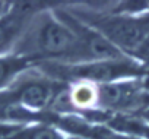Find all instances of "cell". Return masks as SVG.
Returning a JSON list of instances; mask_svg holds the SVG:
<instances>
[{
  "label": "cell",
  "instance_id": "4",
  "mask_svg": "<svg viewBox=\"0 0 149 139\" xmlns=\"http://www.w3.org/2000/svg\"><path fill=\"white\" fill-rule=\"evenodd\" d=\"M45 6L47 5L38 2L10 3L8 13L0 18V56L16 45L31 21L42 12Z\"/></svg>",
  "mask_w": 149,
  "mask_h": 139
},
{
  "label": "cell",
  "instance_id": "1",
  "mask_svg": "<svg viewBox=\"0 0 149 139\" xmlns=\"http://www.w3.org/2000/svg\"><path fill=\"white\" fill-rule=\"evenodd\" d=\"M15 54L35 59H58L79 63V41L74 32L58 18L40 12L16 43Z\"/></svg>",
  "mask_w": 149,
  "mask_h": 139
},
{
  "label": "cell",
  "instance_id": "11",
  "mask_svg": "<svg viewBox=\"0 0 149 139\" xmlns=\"http://www.w3.org/2000/svg\"><path fill=\"white\" fill-rule=\"evenodd\" d=\"M9 9H10V3H8V2H0V18L5 16Z\"/></svg>",
  "mask_w": 149,
  "mask_h": 139
},
{
  "label": "cell",
  "instance_id": "8",
  "mask_svg": "<svg viewBox=\"0 0 149 139\" xmlns=\"http://www.w3.org/2000/svg\"><path fill=\"white\" fill-rule=\"evenodd\" d=\"M29 59L18 56V54H10V56H0V88L6 85L10 79H13L18 73L28 67Z\"/></svg>",
  "mask_w": 149,
  "mask_h": 139
},
{
  "label": "cell",
  "instance_id": "13",
  "mask_svg": "<svg viewBox=\"0 0 149 139\" xmlns=\"http://www.w3.org/2000/svg\"><path fill=\"white\" fill-rule=\"evenodd\" d=\"M143 119L149 122V107H148V108H146V110L143 111Z\"/></svg>",
  "mask_w": 149,
  "mask_h": 139
},
{
  "label": "cell",
  "instance_id": "10",
  "mask_svg": "<svg viewBox=\"0 0 149 139\" xmlns=\"http://www.w3.org/2000/svg\"><path fill=\"white\" fill-rule=\"evenodd\" d=\"M136 54H139V56H142V57H149V34H148V37L145 38V41L142 43V45L137 48Z\"/></svg>",
  "mask_w": 149,
  "mask_h": 139
},
{
  "label": "cell",
  "instance_id": "7",
  "mask_svg": "<svg viewBox=\"0 0 149 139\" xmlns=\"http://www.w3.org/2000/svg\"><path fill=\"white\" fill-rule=\"evenodd\" d=\"M3 139H64L50 126H10Z\"/></svg>",
  "mask_w": 149,
  "mask_h": 139
},
{
  "label": "cell",
  "instance_id": "12",
  "mask_svg": "<svg viewBox=\"0 0 149 139\" xmlns=\"http://www.w3.org/2000/svg\"><path fill=\"white\" fill-rule=\"evenodd\" d=\"M143 82H145V88L149 91V71L145 73V81H143Z\"/></svg>",
  "mask_w": 149,
  "mask_h": 139
},
{
  "label": "cell",
  "instance_id": "6",
  "mask_svg": "<svg viewBox=\"0 0 149 139\" xmlns=\"http://www.w3.org/2000/svg\"><path fill=\"white\" fill-rule=\"evenodd\" d=\"M54 97L53 84L47 79H26L13 91L15 101L31 110H42L51 104Z\"/></svg>",
  "mask_w": 149,
  "mask_h": 139
},
{
  "label": "cell",
  "instance_id": "9",
  "mask_svg": "<svg viewBox=\"0 0 149 139\" xmlns=\"http://www.w3.org/2000/svg\"><path fill=\"white\" fill-rule=\"evenodd\" d=\"M67 101L70 105L78 108H89L97 104V88L88 82H79L67 94Z\"/></svg>",
  "mask_w": 149,
  "mask_h": 139
},
{
  "label": "cell",
  "instance_id": "5",
  "mask_svg": "<svg viewBox=\"0 0 149 139\" xmlns=\"http://www.w3.org/2000/svg\"><path fill=\"white\" fill-rule=\"evenodd\" d=\"M146 92L148 91H143L140 85L133 81L102 84L97 88V104L111 111L132 110L143 104Z\"/></svg>",
  "mask_w": 149,
  "mask_h": 139
},
{
  "label": "cell",
  "instance_id": "2",
  "mask_svg": "<svg viewBox=\"0 0 149 139\" xmlns=\"http://www.w3.org/2000/svg\"><path fill=\"white\" fill-rule=\"evenodd\" d=\"M85 25L98 31L120 51H137L149 34V13L142 16L123 13H95L82 10H67Z\"/></svg>",
  "mask_w": 149,
  "mask_h": 139
},
{
  "label": "cell",
  "instance_id": "3",
  "mask_svg": "<svg viewBox=\"0 0 149 139\" xmlns=\"http://www.w3.org/2000/svg\"><path fill=\"white\" fill-rule=\"evenodd\" d=\"M50 66V64H47ZM51 67V73L54 76L60 78H73L79 82H100L102 84H111L118 82L124 78L137 76L142 69L137 63L127 57L116 59V60H102V61H92V63H81V64H54Z\"/></svg>",
  "mask_w": 149,
  "mask_h": 139
}]
</instances>
